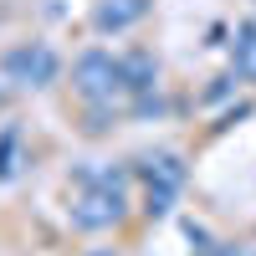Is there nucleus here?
Masks as SVG:
<instances>
[{
  "instance_id": "f257e3e1",
  "label": "nucleus",
  "mask_w": 256,
  "mask_h": 256,
  "mask_svg": "<svg viewBox=\"0 0 256 256\" xmlns=\"http://www.w3.org/2000/svg\"><path fill=\"white\" fill-rule=\"evenodd\" d=\"M77 200H72V226L77 230H108L123 220V174L118 169H77Z\"/></svg>"
},
{
  "instance_id": "f03ea898",
  "label": "nucleus",
  "mask_w": 256,
  "mask_h": 256,
  "mask_svg": "<svg viewBox=\"0 0 256 256\" xmlns=\"http://www.w3.org/2000/svg\"><path fill=\"white\" fill-rule=\"evenodd\" d=\"M72 88H77V98H88V102H113V98H123V92H128V82H123V56L102 52V46L82 52V56L72 62Z\"/></svg>"
},
{
  "instance_id": "7ed1b4c3",
  "label": "nucleus",
  "mask_w": 256,
  "mask_h": 256,
  "mask_svg": "<svg viewBox=\"0 0 256 256\" xmlns=\"http://www.w3.org/2000/svg\"><path fill=\"white\" fill-rule=\"evenodd\" d=\"M0 67H6V77L16 82V88H52L56 72H62V62H56V52L46 46V41H20V46L6 52Z\"/></svg>"
},
{
  "instance_id": "20e7f679",
  "label": "nucleus",
  "mask_w": 256,
  "mask_h": 256,
  "mask_svg": "<svg viewBox=\"0 0 256 256\" xmlns=\"http://www.w3.org/2000/svg\"><path fill=\"white\" fill-rule=\"evenodd\" d=\"M138 169H144L148 190H169V195H180V184H184V159L174 154V148H159V154H144V159H138Z\"/></svg>"
},
{
  "instance_id": "39448f33",
  "label": "nucleus",
  "mask_w": 256,
  "mask_h": 256,
  "mask_svg": "<svg viewBox=\"0 0 256 256\" xmlns=\"http://www.w3.org/2000/svg\"><path fill=\"white\" fill-rule=\"evenodd\" d=\"M148 16V0H98L92 6V26L98 31H128Z\"/></svg>"
},
{
  "instance_id": "423d86ee",
  "label": "nucleus",
  "mask_w": 256,
  "mask_h": 256,
  "mask_svg": "<svg viewBox=\"0 0 256 256\" xmlns=\"http://www.w3.org/2000/svg\"><path fill=\"white\" fill-rule=\"evenodd\" d=\"M123 82H128V92L148 98V92L159 88V67H154V56H148V52H128V56H123Z\"/></svg>"
},
{
  "instance_id": "0eeeda50",
  "label": "nucleus",
  "mask_w": 256,
  "mask_h": 256,
  "mask_svg": "<svg viewBox=\"0 0 256 256\" xmlns=\"http://www.w3.org/2000/svg\"><path fill=\"white\" fill-rule=\"evenodd\" d=\"M236 77L256 82V20H241L236 26Z\"/></svg>"
},
{
  "instance_id": "6e6552de",
  "label": "nucleus",
  "mask_w": 256,
  "mask_h": 256,
  "mask_svg": "<svg viewBox=\"0 0 256 256\" xmlns=\"http://www.w3.org/2000/svg\"><path fill=\"white\" fill-rule=\"evenodd\" d=\"M16 174H20V134L6 128L0 134V184H10Z\"/></svg>"
}]
</instances>
